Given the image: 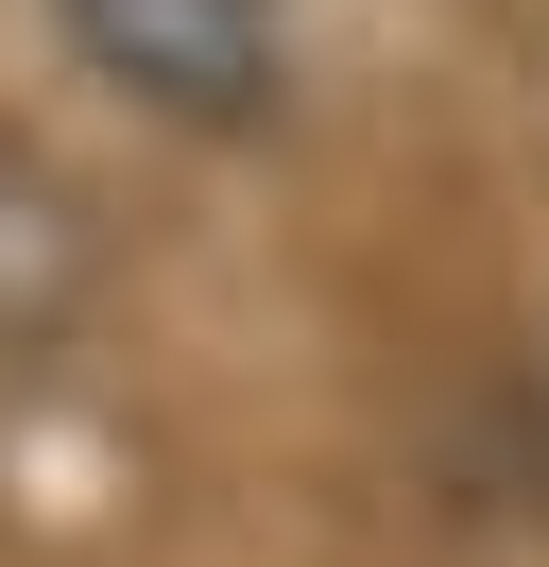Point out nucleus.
I'll use <instances>...</instances> for the list:
<instances>
[{"mask_svg":"<svg viewBox=\"0 0 549 567\" xmlns=\"http://www.w3.org/2000/svg\"><path fill=\"white\" fill-rule=\"evenodd\" d=\"M69 70L172 138H258L292 104V0H52Z\"/></svg>","mask_w":549,"mask_h":567,"instance_id":"1","label":"nucleus"}]
</instances>
